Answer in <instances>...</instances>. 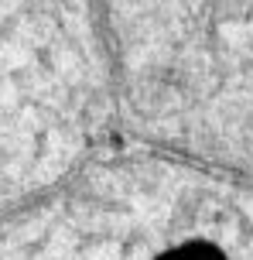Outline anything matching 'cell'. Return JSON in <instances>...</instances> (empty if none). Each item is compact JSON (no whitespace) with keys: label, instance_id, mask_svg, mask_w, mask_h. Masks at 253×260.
<instances>
[{"label":"cell","instance_id":"1","mask_svg":"<svg viewBox=\"0 0 253 260\" xmlns=\"http://www.w3.org/2000/svg\"><path fill=\"white\" fill-rule=\"evenodd\" d=\"M158 260H226V257L215 247H209V243H185V247L168 250V253L158 257Z\"/></svg>","mask_w":253,"mask_h":260}]
</instances>
